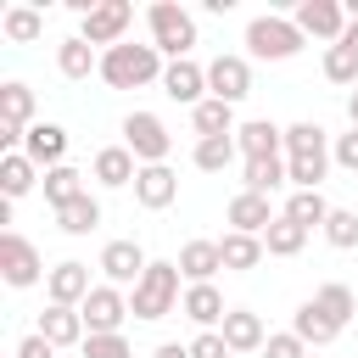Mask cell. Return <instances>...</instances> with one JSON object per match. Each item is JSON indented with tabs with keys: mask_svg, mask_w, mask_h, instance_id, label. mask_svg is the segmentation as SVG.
I'll return each instance as SVG.
<instances>
[{
	"mask_svg": "<svg viewBox=\"0 0 358 358\" xmlns=\"http://www.w3.org/2000/svg\"><path fill=\"white\" fill-rule=\"evenodd\" d=\"M90 291H95V285H90V263H78V257L50 263V274H45V296H50L56 308H84Z\"/></svg>",
	"mask_w": 358,
	"mask_h": 358,
	"instance_id": "obj_12",
	"label": "cell"
},
{
	"mask_svg": "<svg viewBox=\"0 0 358 358\" xmlns=\"http://www.w3.org/2000/svg\"><path fill=\"white\" fill-rule=\"evenodd\" d=\"M129 22H134V6H129V0H101V6L78 22V39H90V45H101V50H112V45H123Z\"/></svg>",
	"mask_w": 358,
	"mask_h": 358,
	"instance_id": "obj_9",
	"label": "cell"
},
{
	"mask_svg": "<svg viewBox=\"0 0 358 358\" xmlns=\"http://www.w3.org/2000/svg\"><path fill=\"white\" fill-rule=\"evenodd\" d=\"M285 157H330V129L313 123V117L291 123L285 129Z\"/></svg>",
	"mask_w": 358,
	"mask_h": 358,
	"instance_id": "obj_28",
	"label": "cell"
},
{
	"mask_svg": "<svg viewBox=\"0 0 358 358\" xmlns=\"http://www.w3.org/2000/svg\"><path fill=\"white\" fill-rule=\"evenodd\" d=\"M190 162H196L201 173H224V168L235 162V134H224V140H196Z\"/></svg>",
	"mask_w": 358,
	"mask_h": 358,
	"instance_id": "obj_36",
	"label": "cell"
},
{
	"mask_svg": "<svg viewBox=\"0 0 358 358\" xmlns=\"http://www.w3.org/2000/svg\"><path fill=\"white\" fill-rule=\"evenodd\" d=\"M218 252H224V268H229V274H252V268L263 263L268 246H263V235H241V229H229V235L218 241Z\"/></svg>",
	"mask_w": 358,
	"mask_h": 358,
	"instance_id": "obj_25",
	"label": "cell"
},
{
	"mask_svg": "<svg viewBox=\"0 0 358 358\" xmlns=\"http://www.w3.org/2000/svg\"><path fill=\"white\" fill-rule=\"evenodd\" d=\"M207 95L224 101V106H241L252 95V56H235V50H218L207 62Z\"/></svg>",
	"mask_w": 358,
	"mask_h": 358,
	"instance_id": "obj_7",
	"label": "cell"
},
{
	"mask_svg": "<svg viewBox=\"0 0 358 358\" xmlns=\"http://www.w3.org/2000/svg\"><path fill=\"white\" fill-rule=\"evenodd\" d=\"M151 358H190V341H162Z\"/></svg>",
	"mask_w": 358,
	"mask_h": 358,
	"instance_id": "obj_45",
	"label": "cell"
},
{
	"mask_svg": "<svg viewBox=\"0 0 358 358\" xmlns=\"http://www.w3.org/2000/svg\"><path fill=\"white\" fill-rule=\"evenodd\" d=\"M336 252H352L358 246V213H347V207H330V218H324V229H319Z\"/></svg>",
	"mask_w": 358,
	"mask_h": 358,
	"instance_id": "obj_38",
	"label": "cell"
},
{
	"mask_svg": "<svg viewBox=\"0 0 358 358\" xmlns=\"http://www.w3.org/2000/svg\"><path fill=\"white\" fill-rule=\"evenodd\" d=\"M56 229H62V235H90V229H101V201L84 190L78 201H67V207L56 213Z\"/></svg>",
	"mask_w": 358,
	"mask_h": 358,
	"instance_id": "obj_32",
	"label": "cell"
},
{
	"mask_svg": "<svg viewBox=\"0 0 358 358\" xmlns=\"http://www.w3.org/2000/svg\"><path fill=\"white\" fill-rule=\"evenodd\" d=\"M308 358H313V352H308Z\"/></svg>",
	"mask_w": 358,
	"mask_h": 358,
	"instance_id": "obj_48",
	"label": "cell"
},
{
	"mask_svg": "<svg viewBox=\"0 0 358 358\" xmlns=\"http://www.w3.org/2000/svg\"><path fill=\"white\" fill-rule=\"evenodd\" d=\"M0 34H6L11 45H34V39L45 34V11H39V6H6V11H0Z\"/></svg>",
	"mask_w": 358,
	"mask_h": 358,
	"instance_id": "obj_27",
	"label": "cell"
},
{
	"mask_svg": "<svg viewBox=\"0 0 358 358\" xmlns=\"http://www.w3.org/2000/svg\"><path fill=\"white\" fill-rule=\"evenodd\" d=\"M280 185H291V179H285V157H252V162L241 168V190L268 196V190H280Z\"/></svg>",
	"mask_w": 358,
	"mask_h": 358,
	"instance_id": "obj_31",
	"label": "cell"
},
{
	"mask_svg": "<svg viewBox=\"0 0 358 358\" xmlns=\"http://www.w3.org/2000/svg\"><path fill=\"white\" fill-rule=\"evenodd\" d=\"M162 56H157V45H134V39H123V45H112V50H101V78L112 84V90H145V84H162Z\"/></svg>",
	"mask_w": 358,
	"mask_h": 358,
	"instance_id": "obj_1",
	"label": "cell"
},
{
	"mask_svg": "<svg viewBox=\"0 0 358 358\" xmlns=\"http://www.w3.org/2000/svg\"><path fill=\"white\" fill-rule=\"evenodd\" d=\"M336 45H347V50H358V22H347V34H341Z\"/></svg>",
	"mask_w": 358,
	"mask_h": 358,
	"instance_id": "obj_46",
	"label": "cell"
},
{
	"mask_svg": "<svg viewBox=\"0 0 358 358\" xmlns=\"http://www.w3.org/2000/svg\"><path fill=\"white\" fill-rule=\"evenodd\" d=\"M330 162H336V168H347V173H358V129H347V134H336V140H330Z\"/></svg>",
	"mask_w": 358,
	"mask_h": 358,
	"instance_id": "obj_42",
	"label": "cell"
},
{
	"mask_svg": "<svg viewBox=\"0 0 358 358\" xmlns=\"http://www.w3.org/2000/svg\"><path fill=\"white\" fill-rule=\"evenodd\" d=\"M302 45H308L302 28L291 17H280V11H263V17L246 22V56L252 62H291Z\"/></svg>",
	"mask_w": 358,
	"mask_h": 358,
	"instance_id": "obj_4",
	"label": "cell"
},
{
	"mask_svg": "<svg viewBox=\"0 0 358 358\" xmlns=\"http://www.w3.org/2000/svg\"><path fill=\"white\" fill-rule=\"evenodd\" d=\"M324 173H330V157H285V179L296 190H319Z\"/></svg>",
	"mask_w": 358,
	"mask_h": 358,
	"instance_id": "obj_37",
	"label": "cell"
},
{
	"mask_svg": "<svg viewBox=\"0 0 358 358\" xmlns=\"http://www.w3.org/2000/svg\"><path fill=\"white\" fill-rule=\"evenodd\" d=\"M84 324H90V336H117L123 330V319H129V291H117V285H95L90 296H84Z\"/></svg>",
	"mask_w": 358,
	"mask_h": 358,
	"instance_id": "obj_10",
	"label": "cell"
},
{
	"mask_svg": "<svg viewBox=\"0 0 358 358\" xmlns=\"http://www.w3.org/2000/svg\"><path fill=\"white\" fill-rule=\"evenodd\" d=\"M347 123L358 129V90H347Z\"/></svg>",
	"mask_w": 358,
	"mask_h": 358,
	"instance_id": "obj_47",
	"label": "cell"
},
{
	"mask_svg": "<svg viewBox=\"0 0 358 358\" xmlns=\"http://www.w3.org/2000/svg\"><path fill=\"white\" fill-rule=\"evenodd\" d=\"M224 218H229V229H241V235H263V229L274 224L268 196H257V190H235L229 207H224Z\"/></svg>",
	"mask_w": 358,
	"mask_h": 358,
	"instance_id": "obj_21",
	"label": "cell"
},
{
	"mask_svg": "<svg viewBox=\"0 0 358 358\" xmlns=\"http://www.w3.org/2000/svg\"><path fill=\"white\" fill-rule=\"evenodd\" d=\"M50 268H45V257H39V246L22 235V229H6L0 235V280L11 285V291H28V285H39Z\"/></svg>",
	"mask_w": 358,
	"mask_h": 358,
	"instance_id": "obj_5",
	"label": "cell"
},
{
	"mask_svg": "<svg viewBox=\"0 0 358 358\" xmlns=\"http://www.w3.org/2000/svg\"><path fill=\"white\" fill-rule=\"evenodd\" d=\"M291 22L302 28V39L336 45V39L347 34V6H341V0H302V6L291 11Z\"/></svg>",
	"mask_w": 358,
	"mask_h": 358,
	"instance_id": "obj_11",
	"label": "cell"
},
{
	"mask_svg": "<svg viewBox=\"0 0 358 358\" xmlns=\"http://www.w3.org/2000/svg\"><path fill=\"white\" fill-rule=\"evenodd\" d=\"M22 157H28L39 173L62 168V157H67V129H62V123H34V129L22 134Z\"/></svg>",
	"mask_w": 358,
	"mask_h": 358,
	"instance_id": "obj_14",
	"label": "cell"
},
{
	"mask_svg": "<svg viewBox=\"0 0 358 358\" xmlns=\"http://www.w3.org/2000/svg\"><path fill=\"white\" fill-rule=\"evenodd\" d=\"M34 185H39V168H34L22 151H6V157H0V196L17 201V196H28Z\"/></svg>",
	"mask_w": 358,
	"mask_h": 358,
	"instance_id": "obj_29",
	"label": "cell"
},
{
	"mask_svg": "<svg viewBox=\"0 0 358 358\" xmlns=\"http://www.w3.org/2000/svg\"><path fill=\"white\" fill-rule=\"evenodd\" d=\"M145 28H151V45H157L162 62H185L190 45H196V17L185 6H173V0L145 6Z\"/></svg>",
	"mask_w": 358,
	"mask_h": 358,
	"instance_id": "obj_3",
	"label": "cell"
},
{
	"mask_svg": "<svg viewBox=\"0 0 358 358\" xmlns=\"http://www.w3.org/2000/svg\"><path fill=\"white\" fill-rule=\"evenodd\" d=\"M162 95L196 112V106L207 101V67L190 62V56H185V62H168V67H162Z\"/></svg>",
	"mask_w": 358,
	"mask_h": 358,
	"instance_id": "obj_13",
	"label": "cell"
},
{
	"mask_svg": "<svg viewBox=\"0 0 358 358\" xmlns=\"http://www.w3.org/2000/svg\"><path fill=\"white\" fill-rule=\"evenodd\" d=\"M11 358H56V347H50L39 330H28V336L17 341V352H11Z\"/></svg>",
	"mask_w": 358,
	"mask_h": 358,
	"instance_id": "obj_44",
	"label": "cell"
},
{
	"mask_svg": "<svg viewBox=\"0 0 358 358\" xmlns=\"http://www.w3.org/2000/svg\"><path fill=\"white\" fill-rule=\"evenodd\" d=\"M179 280H185V274H179V263L151 257V268H145V274H140V285L129 291V313H134V319H145V324H151V319H168V313L179 308V296H185V291H179Z\"/></svg>",
	"mask_w": 358,
	"mask_h": 358,
	"instance_id": "obj_2",
	"label": "cell"
},
{
	"mask_svg": "<svg viewBox=\"0 0 358 358\" xmlns=\"http://www.w3.org/2000/svg\"><path fill=\"white\" fill-rule=\"evenodd\" d=\"M263 358H308V341H302L296 330H274V336L263 341Z\"/></svg>",
	"mask_w": 358,
	"mask_h": 358,
	"instance_id": "obj_41",
	"label": "cell"
},
{
	"mask_svg": "<svg viewBox=\"0 0 358 358\" xmlns=\"http://www.w3.org/2000/svg\"><path fill=\"white\" fill-rule=\"evenodd\" d=\"M324 78H330V84H358V50L324 45Z\"/></svg>",
	"mask_w": 358,
	"mask_h": 358,
	"instance_id": "obj_39",
	"label": "cell"
},
{
	"mask_svg": "<svg viewBox=\"0 0 358 358\" xmlns=\"http://www.w3.org/2000/svg\"><path fill=\"white\" fill-rule=\"evenodd\" d=\"M190 129H196V140H224V134H235L241 123H235V106H224V101H201L196 112H190Z\"/></svg>",
	"mask_w": 358,
	"mask_h": 358,
	"instance_id": "obj_26",
	"label": "cell"
},
{
	"mask_svg": "<svg viewBox=\"0 0 358 358\" xmlns=\"http://www.w3.org/2000/svg\"><path fill=\"white\" fill-rule=\"evenodd\" d=\"M78 196H84V173H78V168H67V162H62V168H50V173H45V201H50L56 213H62L67 201H78Z\"/></svg>",
	"mask_w": 358,
	"mask_h": 358,
	"instance_id": "obj_35",
	"label": "cell"
},
{
	"mask_svg": "<svg viewBox=\"0 0 358 358\" xmlns=\"http://www.w3.org/2000/svg\"><path fill=\"white\" fill-rule=\"evenodd\" d=\"M78 352H84V358H134V347H129L123 330H117V336H90Z\"/></svg>",
	"mask_w": 358,
	"mask_h": 358,
	"instance_id": "obj_40",
	"label": "cell"
},
{
	"mask_svg": "<svg viewBox=\"0 0 358 358\" xmlns=\"http://www.w3.org/2000/svg\"><path fill=\"white\" fill-rule=\"evenodd\" d=\"M56 73L62 78H90V73H101V50L90 45V39H78V34H67L62 45H56Z\"/></svg>",
	"mask_w": 358,
	"mask_h": 358,
	"instance_id": "obj_23",
	"label": "cell"
},
{
	"mask_svg": "<svg viewBox=\"0 0 358 358\" xmlns=\"http://www.w3.org/2000/svg\"><path fill=\"white\" fill-rule=\"evenodd\" d=\"M235 151L252 162V157H285V129L268 123V117H246L235 129Z\"/></svg>",
	"mask_w": 358,
	"mask_h": 358,
	"instance_id": "obj_15",
	"label": "cell"
},
{
	"mask_svg": "<svg viewBox=\"0 0 358 358\" xmlns=\"http://www.w3.org/2000/svg\"><path fill=\"white\" fill-rule=\"evenodd\" d=\"M285 218H291V224H302L308 235H313V229H324V218H330L324 190H291V196H285Z\"/></svg>",
	"mask_w": 358,
	"mask_h": 358,
	"instance_id": "obj_30",
	"label": "cell"
},
{
	"mask_svg": "<svg viewBox=\"0 0 358 358\" xmlns=\"http://www.w3.org/2000/svg\"><path fill=\"white\" fill-rule=\"evenodd\" d=\"M123 145L140 157V168H157V162H168L173 134H168V123H162L157 112H129V117H123Z\"/></svg>",
	"mask_w": 358,
	"mask_h": 358,
	"instance_id": "obj_6",
	"label": "cell"
},
{
	"mask_svg": "<svg viewBox=\"0 0 358 358\" xmlns=\"http://www.w3.org/2000/svg\"><path fill=\"white\" fill-rule=\"evenodd\" d=\"M218 336L229 341V352H263V341H268L263 313H252V308H229L224 324H218Z\"/></svg>",
	"mask_w": 358,
	"mask_h": 358,
	"instance_id": "obj_20",
	"label": "cell"
},
{
	"mask_svg": "<svg viewBox=\"0 0 358 358\" xmlns=\"http://www.w3.org/2000/svg\"><path fill=\"white\" fill-rule=\"evenodd\" d=\"M190 358H235V352H229V341H224L218 330H196V341H190Z\"/></svg>",
	"mask_w": 358,
	"mask_h": 358,
	"instance_id": "obj_43",
	"label": "cell"
},
{
	"mask_svg": "<svg viewBox=\"0 0 358 358\" xmlns=\"http://www.w3.org/2000/svg\"><path fill=\"white\" fill-rule=\"evenodd\" d=\"M39 336H45L50 347H84V341H90V324H84L78 308H56V302H50V308L39 313Z\"/></svg>",
	"mask_w": 358,
	"mask_h": 358,
	"instance_id": "obj_19",
	"label": "cell"
},
{
	"mask_svg": "<svg viewBox=\"0 0 358 358\" xmlns=\"http://www.w3.org/2000/svg\"><path fill=\"white\" fill-rule=\"evenodd\" d=\"M134 201H140L145 213H162V207H173V201H179V173H173L168 162H157V168H140V179H134Z\"/></svg>",
	"mask_w": 358,
	"mask_h": 358,
	"instance_id": "obj_17",
	"label": "cell"
},
{
	"mask_svg": "<svg viewBox=\"0 0 358 358\" xmlns=\"http://www.w3.org/2000/svg\"><path fill=\"white\" fill-rule=\"evenodd\" d=\"M313 302H319L341 330H347V324H352V313H358V296H352V285H341V280H324V285L313 291Z\"/></svg>",
	"mask_w": 358,
	"mask_h": 358,
	"instance_id": "obj_34",
	"label": "cell"
},
{
	"mask_svg": "<svg viewBox=\"0 0 358 358\" xmlns=\"http://www.w3.org/2000/svg\"><path fill=\"white\" fill-rule=\"evenodd\" d=\"M179 313L196 324V330H218L224 324V291L218 285H185V296H179Z\"/></svg>",
	"mask_w": 358,
	"mask_h": 358,
	"instance_id": "obj_18",
	"label": "cell"
},
{
	"mask_svg": "<svg viewBox=\"0 0 358 358\" xmlns=\"http://www.w3.org/2000/svg\"><path fill=\"white\" fill-rule=\"evenodd\" d=\"M291 330H296V336H302L308 347H330V341L341 336V324H336V319H330V313H324V308H319L313 296H308V302H302V308L291 313Z\"/></svg>",
	"mask_w": 358,
	"mask_h": 358,
	"instance_id": "obj_24",
	"label": "cell"
},
{
	"mask_svg": "<svg viewBox=\"0 0 358 358\" xmlns=\"http://www.w3.org/2000/svg\"><path fill=\"white\" fill-rule=\"evenodd\" d=\"M90 173H95V185H106V190H123V185L140 179V157H134L129 145H101L95 162H90Z\"/></svg>",
	"mask_w": 358,
	"mask_h": 358,
	"instance_id": "obj_16",
	"label": "cell"
},
{
	"mask_svg": "<svg viewBox=\"0 0 358 358\" xmlns=\"http://www.w3.org/2000/svg\"><path fill=\"white\" fill-rule=\"evenodd\" d=\"M263 246H268V257H296V252L308 246V229H302V224H291V218L280 213V218L263 229Z\"/></svg>",
	"mask_w": 358,
	"mask_h": 358,
	"instance_id": "obj_33",
	"label": "cell"
},
{
	"mask_svg": "<svg viewBox=\"0 0 358 358\" xmlns=\"http://www.w3.org/2000/svg\"><path fill=\"white\" fill-rule=\"evenodd\" d=\"M173 263H179V274L190 285H213V274L224 268V252H218V241H185Z\"/></svg>",
	"mask_w": 358,
	"mask_h": 358,
	"instance_id": "obj_22",
	"label": "cell"
},
{
	"mask_svg": "<svg viewBox=\"0 0 358 358\" xmlns=\"http://www.w3.org/2000/svg\"><path fill=\"white\" fill-rule=\"evenodd\" d=\"M95 268L106 274V285H117V291H134V285H140V274L151 268V257H145V246H140V241H106Z\"/></svg>",
	"mask_w": 358,
	"mask_h": 358,
	"instance_id": "obj_8",
	"label": "cell"
}]
</instances>
